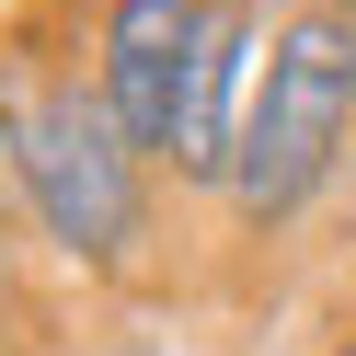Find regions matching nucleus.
Masks as SVG:
<instances>
[{
	"label": "nucleus",
	"mask_w": 356,
	"mask_h": 356,
	"mask_svg": "<svg viewBox=\"0 0 356 356\" xmlns=\"http://www.w3.org/2000/svg\"><path fill=\"white\" fill-rule=\"evenodd\" d=\"M356 161V0H276L264 24V81L241 115V161L218 207L253 241L299 230L333 195V172Z\"/></svg>",
	"instance_id": "f257e3e1"
},
{
	"label": "nucleus",
	"mask_w": 356,
	"mask_h": 356,
	"mask_svg": "<svg viewBox=\"0 0 356 356\" xmlns=\"http://www.w3.org/2000/svg\"><path fill=\"white\" fill-rule=\"evenodd\" d=\"M149 184L138 138L115 127V104L92 92V70H35L24 92V218L35 241L81 264V276H138L149 264Z\"/></svg>",
	"instance_id": "f03ea898"
},
{
	"label": "nucleus",
	"mask_w": 356,
	"mask_h": 356,
	"mask_svg": "<svg viewBox=\"0 0 356 356\" xmlns=\"http://www.w3.org/2000/svg\"><path fill=\"white\" fill-rule=\"evenodd\" d=\"M195 35H207V0H92V12H81V70L115 104V127L138 138L149 172H161V149H172V104H184Z\"/></svg>",
	"instance_id": "7ed1b4c3"
},
{
	"label": "nucleus",
	"mask_w": 356,
	"mask_h": 356,
	"mask_svg": "<svg viewBox=\"0 0 356 356\" xmlns=\"http://www.w3.org/2000/svg\"><path fill=\"white\" fill-rule=\"evenodd\" d=\"M264 24H276V0H207V35L184 58V104H172V149H161V172L184 195H230L241 115L264 81Z\"/></svg>",
	"instance_id": "20e7f679"
},
{
	"label": "nucleus",
	"mask_w": 356,
	"mask_h": 356,
	"mask_svg": "<svg viewBox=\"0 0 356 356\" xmlns=\"http://www.w3.org/2000/svg\"><path fill=\"white\" fill-rule=\"evenodd\" d=\"M322 356H356V310H345V322H333V333H322Z\"/></svg>",
	"instance_id": "39448f33"
}]
</instances>
